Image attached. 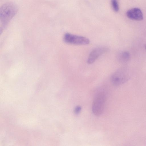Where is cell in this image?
Listing matches in <instances>:
<instances>
[{
  "instance_id": "obj_6",
  "label": "cell",
  "mask_w": 146,
  "mask_h": 146,
  "mask_svg": "<svg viewBox=\"0 0 146 146\" xmlns=\"http://www.w3.org/2000/svg\"><path fill=\"white\" fill-rule=\"evenodd\" d=\"M126 16L129 18L136 21H141L143 19V15L141 10L138 8H134L127 11Z\"/></svg>"
},
{
  "instance_id": "obj_10",
  "label": "cell",
  "mask_w": 146,
  "mask_h": 146,
  "mask_svg": "<svg viewBox=\"0 0 146 146\" xmlns=\"http://www.w3.org/2000/svg\"><path fill=\"white\" fill-rule=\"evenodd\" d=\"M145 48L146 50V44L145 45Z\"/></svg>"
},
{
  "instance_id": "obj_5",
  "label": "cell",
  "mask_w": 146,
  "mask_h": 146,
  "mask_svg": "<svg viewBox=\"0 0 146 146\" xmlns=\"http://www.w3.org/2000/svg\"><path fill=\"white\" fill-rule=\"evenodd\" d=\"M108 49L105 47H99L94 50L90 53L87 60L89 64L93 63L101 55L108 51Z\"/></svg>"
},
{
  "instance_id": "obj_3",
  "label": "cell",
  "mask_w": 146,
  "mask_h": 146,
  "mask_svg": "<svg viewBox=\"0 0 146 146\" xmlns=\"http://www.w3.org/2000/svg\"><path fill=\"white\" fill-rule=\"evenodd\" d=\"M129 74L125 68L120 69L115 72L111 76V81L115 86H119L125 83L129 78Z\"/></svg>"
},
{
  "instance_id": "obj_7",
  "label": "cell",
  "mask_w": 146,
  "mask_h": 146,
  "mask_svg": "<svg viewBox=\"0 0 146 146\" xmlns=\"http://www.w3.org/2000/svg\"><path fill=\"white\" fill-rule=\"evenodd\" d=\"M130 54L127 51H123L120 52L118 56L119 60L122 62H126L129 60Z\"/></svg>"
},
{
  "instance_id": "obj_1",
  "label": "cell",
  "mask_w": 146,
  "mask_h": 146,
  "mask_svg": "<svg viewBox=\"0 0 146 146\" xmlns=\"http://www.w3.org/2000/svg\"><path fill=\"white\" fill-rule=\"evenodd\" d=\"M17 11V7L13 2H7L2 5L0 9L1 25L3 26H6L15 16Z\"/></svg>"
},
{
  "instance_id": "obj_4",
  "label": "cell",
  "mask_w": 146,
  "mask_h": 146,
  "mask_svg": "<svg viewBox=\"0 0 146 146\" xmlns=\"http://www.w3.org/2000/svg\"><path fill=\"white\" fill-rule=\"evenodd\" d=\"M64 40V42L67 43L75 45L87 44L90 42L89 40L86 37L69 33L65 34Z\"/></svg>"
},
{
  "instance_id": "obj_2",
  "label": "cell",
  "mask_w": 146,
  "mask_h": 146,
  "mask_svg": "<svg viewBox=\"0 0 146 146\" xmlns=\"http://www.w3.org/2000/svg\"><path fill=\"white\" fill-rule=\"evenodd\" d=\"M106 95L103 91H100L96 94L93 102L92 110L96 116H99L103 112L106 101Z\"/></svg>"
},
{
  "instance_id": "obj_8",
  "label": "cell",
  "mask_w": 146,
  "mask_h": 146,
  "mask_svg": "<svg viewBox=\"0 0 146 146\" xmlns=\"http://www.w3.org/2000/svg\"><path fill=\"white\" fill-rule=\"evenodd\" d=\"M111 4L114 11L116 12H118L119 8L117 0H111Z\"/></svg>"
},
{
  "instance_id": "obj_9",
  "label": "cell",
  "mask_w": 146,
  "mask_h": 146,
  "mask_svg": "<svg viewBox=\"0 0 146 146\" xmlns=\"http://www.w3.org/2000/svg\"><path fill=\"white\" fill-rule=\"evenodd\" d=\"M82 108L80 106H77L74 108V112L75 114L78 115L79 113L81 111Z\"/></svg>"
}]
</instances>
